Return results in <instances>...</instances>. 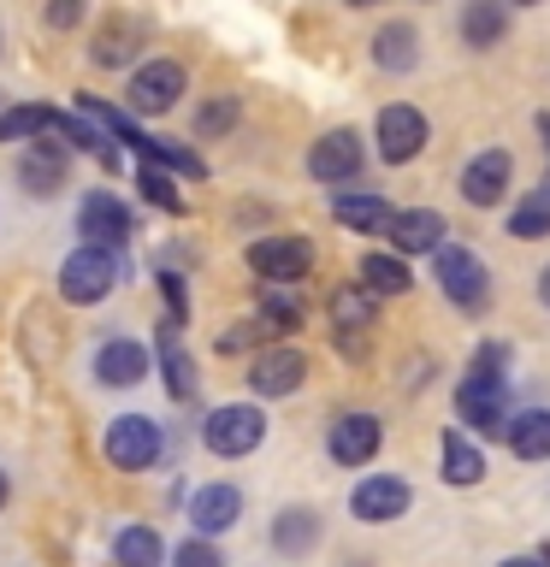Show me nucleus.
Masks as SVG:
<instances>
[{
  "mask_svg": "<svg viewBox=\"0 0 550 567\" xmlns=\"http://www.w3.org/2000/svg\"><path fill=\"white\" fill-rule=\"evenodd\" d=\"M195 437H202L207 455L243 461V455H255L266 443V414H261V402H220V408L202 414V432Z\"/></svg>",
  "mask_w": 550,
  "mask_h": 567,
  "instance_id": "nucleus-1",
  "label": "nucleus"
},
{
  "mask_svg": "<svg viewBox=\"0 0 550 567\" xmlns=\"http://www.w3.org/2000/svg\"><path fill=\"white\" fill-rule=\"evenodd\" d=\"M60 296L71 301V308H95V301H106L119 290V278H124V266H119V248H89L78 243L71 255L60 260Z\"/></svg>",
  "mask_w": 550,
  "mask_h": 567,
  "instance_id": "nucleus-2",
  "label": "nucleus"
},
{
  "mask_svg": "<svg viewBox=\"0 0 550 567\" xmlns=\"http://www.w3.org/2000/svg\"><path fill=\"white\" fill-rule=\"evenodd\" d=\"M101 455L113 461L119 473H149L160 455H166V425L154 414H113L101 432Z\"/></svg>",
  "mask_w": 550,
  "mask_h": 567,
  "instance_id": "nucleus-3",
  "label": "nucleus"
},
{
  "mask_svg": "<svg viewBox=\"0 0 550 567\" xmlns=\"http://www.w3.org/2000/svg\"><path fill=\"white\" fill-rule=\"evenodd\" d=\"M432 278H438L444 301H456L461 313H479L491 301V266L479 260L473 248H461V243H444L432 255Z\"/></svg>",
  "mask_w": 550,
  "mask_h": 567,
  "instance_id": "nucleus-4",
  "label": "nucleus"
},
{
  "mask_svg": "<svg viewBox=\"0 0 550 567\" xmlns=\"http://www.w3.org/2000/svg\"><path fill=\"white\" fill-rule=\"evenodd\" d=\"M184 89H190V71L160 53V60H142L131 71V83H124V106H131L136 118H154V113H172V106L184 101Z\"/></svg>",
  "mask_w": 550,
  "mask_h": 567,
  "instance_id": "nucleus-5",
  "label": "nucleus"
},
{
  "mask_svg": "<svg viewBox=\"0 0 550 567\" xmlns=\"http://www.w3.org/2000/svg\"><path fill=\"white\" fill-rule=\"evenodd\" d=\"M248 272L266 278V284H302L314 272V243L296 237V230H278V237H255L243 248Z\"/></svg>",
  "mask_w": 550,
  "mask_h": 567,
  "instance_id": "nucleus-6",
  "label": "nucleus"
},
{
  "mask_svg": "<svg viewBox=\"0 0 550 567\" xmlns=\"http://www.w3.org/2000/svg\"><path fill=\"white\" fill-rule=\"evenodd\" d=\"M456 420H461V432H473V437H509V384H497V379H461L456 384Z\"/></svg>",
  "mask_w": 550,
  "mask_h": 567,
  "instance_id": "nucleus-7",
  "label": "nucleus"
},
{
  "mask_svg": "<svg viewBox=\"0 0 550 567\" xmlns=\"http://www.w3.org/2000/svg\"><path fill=\"white\" fill-rule=\"evenodd\" d=\"M248 390H255V402H284L296 396L302 384H308V354L291 349V343H273L261 354H248Z\"/></svg>",
  "mask_w": 550,
  "mask_h": 567,
  "instance_id": "nucleus-8",
  "label": "nucleus"
},
{
  "mask_svg": "<svg viewBox=\"0 0 550 567\" xmlns=\"http://www.w3.org/2000/svg\"><path fill=\"white\" fill-rule=\"evenodd\" d=\"M373 136H379V159H385V166H408V159H420V148L432 142V124H426L420 106L390 101V106H379Z\"/></svg>",
  "mask_w": 550,
  "mask_h": 567,
  "instance_id": "nucleus-9",
  "label": "nucleus"
},
{
  "mask_svg": "<svg viewBox=\"0 0 550 567\" xmlns=\"http://www.w3.org/2000/svg\"><path fill=\"white\" fill-rule=\"evenodd\" d=\"M78 237L89 248H124L136 237V213L124 207L113 189H89L78 202Z\"/></svg>",
  "mask_w": 550,
  "mask_h": 567,
  "instance_id": "nucleus-10",
  "label": "nucleus"
},
{
  "mask_svg": "<svg viewBox=\"0 0 550 567\" xmlns=\"http://www.w3.org/2000/svg\"><path fill=\"white\" fill-rule=\"evenodd\" d=\"M385 450V420L367 414V408H355V414H337L332 432H326V455L337 467H373Z\"/></svg>",
  "mask_w": 550,
  "mask_h": 567,
  "instance_id": "nucleus-11",
  "label": "nucleus"
},
{
  "mask_svg": "<svg viewBox=\"0 0 550 567\" xmlns=\"http://www.w3.org/2000/svg\"><path fill=\"white\" fill-rule=\"evenodd\" d=\"M408 508H415V485H408L403 473H367L361 485L349 491V514L361 526H390V520H403Z\"/></svg>",
  "mask_w": 550,
  "mask_h": 567,
  "instance_id": "nucleus-12",
  "label": "nucleus"
},
{
  "mask_svg": "<svg viewBox=\"0 0 550 567\" xmlns=\"http://www.w3.org/2000/svg\"><path fill=\"white\" fill-rule=\"evenodd\" d=\"M12 177H18L24 195L48 202V195H60L71 184V148H60V142H30V148H18Z\"/></svg>",
  "mask_w": 550,
  "mask_h": 567,
  "instance_id": "nucleus-13",
  "label": "nucleus"
},
{
  "mask_svg": "<svg viewBox=\"0 0 550 567\" xmlns=\"http://www.w3.org/2000/svg\"><path fill=\"white\" fill-rule=\"evenodd\" d=\"M184 520H190V532H202V538H225V532L243 520V491L231 485V478H207V485L190 491Z\"/></svg>",
  "mask_w": 550,
  "mask_h": 567,
  "instance_id": "nucleus-14",
  "label": "nucleus"
},
{
  "mask_svg": "<svg viewBox=\"0 0 550 567\" xmlns=\"http://www.w3.org/2000/svg\"><path fill=\"white\" fill-rule=\"evenodd\" d=\"M154 354L136 343V337H106V343H95V354H89V372H95V384L106 390H136L142 379H149Z\"/></svg>",
  "mask_w": 550,
  "mask_h": 567,
  "instance_id": "nucleus-15",
  "label": "nucleus"
},
{
  "mask_svg": "<svg viewBox=\"0 0 550 567\" xmlns=\"http://www.w3.org/2000/svg\"><path fill=\"white\" fill-rule=\"evenodd\" d=\"M361 166H367V148H361V136L349 131H326L308 148V177L314 184H355V177H361Z\"/></svg>",
  "mask_w": 550,
  "mask_h": 567,
  "instance_id": "nucleus-16",
  "label": "nucleus"
},
{
  "mask_svg": "<svg viewBox=\"0 0 550 567\" xmlns=\"http://www.w3.org/2000/svg\"><path fill=\"white\" fill-rule=\"evenodd\" d=\"M509 177H515V159L503 148H479L468 166H461L456 189H461V202H468V207H497L509 195Z\"/></svg>",
  "mask_w": 550,
  "mask_h": 567,
  "instance_id": "nucleus-17",
  "label": "nucleus"
},
{
  "mask_svg": "<svg viewBox=\"0 0 550 567\" xmlns=\"http://www.w3.org/2000/svg\"><path fill=\"white\" fill-rule=\"evenodd\" d=\"M385 237H390V255L415 260V255H438V248L450 243V225H444V213H432V207H403Z\"/></svg>",
  "mask_w": 550,
  "mask_h": 567,
  "instance_id": "nucleus-18",
  "label": "nucleus"
},
{
  "mask_svg": "<svg viewBox=\"0 0 550 567\" xmlns=\"http://www.w3.org/2000/svg\"><path fill=\"white\" fill-rule=\"evenodd\" d=\"M332 219L355 230V237H385L390 219H397V207L385 202V195H373V189H337L332 195Z\"/></svg>",
  "mask_w": 550,
  "mask_h": 567,
  "instance_id": "nucleus-19",
  "label": "nucleus"
},
{
  "mask_svg": "<svg viewBox=\"0 0 550 567\" xmlns=\"http://www.w3.org/2000/svg\"><path fill=\"white\" fill-rule=\"evenodd\" d=\"M319 538H326V520H319V508L291 503V508L273 514V549H278V556L302 561V556H314V549H319Z\"/></svg>",
  "mask_w": 550,
  "mask_h": 567,
  "instance_id": "nucleus-20",
  "label": "nucleus"
},
{
  "mask_svg": "<svg viewBox=\"0 0 550 567\" xmlns=\"http://www.w3.org/2000/svg\"><path fill=\"white\" fill-rule=\"evenodd\" d=\"M255 319L273 337H291L308 326V296H302V284H261L255 296Z\"/></svg>",
  "mask_w": 550,
  "mask_h": 567,
  "instance_id": "nucleus-21",
  "label": "nucleus"
},
{
  "mask_svg": "<svg viewBox=\"0 0 550 567\" xmlns=\"http://www.w3.org/2000/svg\"><path fill=\"white\" fill-rule=\"evenodd\" d=\"M60 106H48V101H18V106H0V142H53L60 136Z\"/></svg>",
  "mask_w": 550,
  "mask_h": 567,
  "instance_id": "nucleus-22",
  "label": "nucleus"
},
{
  "mask_svg": "<svg viewBox=\"0 0 550 567\" xmlns=\"http://www.w3.org/2000/svg\"><path fill=\"white\" fill-rule=\"evenodd\" d=\"M438 473H444V485H456V491H473L479 478H486V455H479V443L461 432V425H450V432L438 437Z\"/></svg>",
  "mask_w": 550,
  "mask_h": 567,
  "instance_id": "nucleus-23",
  "label": "nucleus"
},
{
  "mask_svg": "<svg viewBox=\"0 0 550 567\" xmlns=\"http://www.w3.org/2000/svg\"><path fill=\"white\" fill-rule=\"evenodd\" d=\"M113 561L119 567H172V544L149 520H124L113 532Z\"/></svg>",
  "mask_w": 550,
  "mask_h": 567,
  "instance_id": "nucleus-24",
  "label": "nucleus"
},
{
  "mask_svg": "<svg viewBox=\"0 0 550 567\" xmlns=\"http://www.w3.org/2000/svg\"><path fill=\"white\" fill-rule=\"evenodd\" d=\"M326 313H332V326L344 331V337H367L373 326H379V296L367 290V284H337L332 301H326Z\"/></svg>",
  "mask_w": 550,
  "mask_h": 567,
  "instance_id": "nucleus-25",
  "label": "nucleus"
},
{
  "mask_svg": "<svg viewBox=\"0 0 550 567\" xmlns=\"http://www.w3.org/2000/svg\"><path fill=\"white\" fill-rule=\"evenodd\" d=\"M509 12H515L509 0H468V7H461V42L473 53H491L509 35Z\"/></svg>",
  "mask_w": 550,
  "mask_h": 567,
  "instance_id": "nucleus-26",
  "label": "nucleus"
},
{
  "mask_svg": "<svg viewBox=\"0 0 550 567\" xmlns=\"http://www.w3.org/2000/svg\"><path fill=\"white\" fill-rule=\"evenodd\" d=\"M355 284H367L379 301H390V296H408V290H415V272H408L403 255L373 248V255H361V266H355Z\"/></svg>",
  "mask_w": 550,
  "mask_h": 567,
  "instance_id": "nucleus-27",
  "label": "nucleus"
},
{
  "mask_svg": "<svg viewBox=\"0 0 550 567\" xmlns=\"http://www.w3.org/2000/svg\"><path fill=\"white\" fill-rule=\"evenodd\" d=\"M509 455L527 461V467H539L550 461V408H521V414L509 420Z\"/></svg>",
  "mask_w": 550,
  "mask_h": 567,
  "instance_id": "nucleus-28",
  "label": "nucleus"
},
{
  "mask_svg": "<svg viewBox=\"0 0 550 567\" xmlns=\"http://www.w3.org/2000/svg\"><path fill=\"white\" fill-rule=\"evenodd\" d=\"M142 42H149V24H142V18H113V24H106V30L95 35V48H89V60H95L101 71H113V65H131Z\"/></svg>",
  "mask_w": 550,
  "mask_h": 567,
  "instance_id": "nucleus-29",
  "label": "nucleus"
},
{
  "mask_svg": "<svg viewBox=\"0 0 550 567\" xmlns=\"http://www.w3.org/2000/svg\"><path fill=\"white\" fill-rule=\"evenodd\" d=\"M373 65L379 71H415L420 65V30L415 24H379L373 30Z\"/></svg>",
  "mask_w": 550,
  "mask_h": 567,
  "instance_id": "nucleus-30",
  "label": "nucleus"
},
{
  "mask_svg": "<svg viewBox=\"0 0 550 567\" xmlns=\"http://www.w3.org/2000/svg\"><path fill=\"white\" fill-rule=\"evenodd\" d=\"M237 118H243V101L237 95H207L202 106H195V136H202V142H220V136H231V131H237Z\"/></svg>",
  "mask_w": 550,
  "mask_h": 567,
  "instance_id": "nucleus-31",
  "label": "nucleus"
},
{
  "mask_svg": "<svg viewBox=\"0 0 550 567\" xmlns=\"http://www.w3.org/2000/svg\"><path fill=\"white\" fill-rule=\"evenodd\" d=\"M195 379H202V372H195V354L190 349H177V343L160 349V384H166L172 402H195Z\"/></svg>",
  "mask_w": 550,
  "mask_h": 567,
  "instance_id": "nucleus-32",
  "label": "nucleus"
},
{
  "mask_svg": "<svg viewBox=\"0 0 550 567\" xmlns=\"http://www.w3.org/2000/svg\"><path fill=\"white\" fill-rule=\"evenodd\" d=\"M509 237H515V243H539V237H550V195H544V189H532L527 202H515V213H509Z\"/></svg>",
  "mask_w": 550,
  "mask_h": 567,
  "instance_id": "nucleus-33",
  "label": "nucleus"
},
{
  "mask_svg": "<svg viewBox=\"0 0 550 567\" xmlns=\"http://www.w3.org/2000/svg\"><path fill=\"white\" fill-rule=\"evenodd\" d=\"M136 189H142V202L160 207V213H184V195H177L172 172L154 166V159H142V166H136Z\"/></svg>",
  "mask_w": 550,
  "mask_h": 567,
  "instance_id": "nucleus-34",
  "label": "nucleus"
},
{
  "mask_svg": "<svg viewBox=\"0 0 550 567\" xmlns=\"http://www.w3.org/2000/svg\"><path fill=\"white\" fill-rule=\"evenodd\" d=\"M172 567H225L220 538H202V532H190L184 544H172Z\"/></svg>",
  "mask_w": 550,
  "mask_h": 567,
  "instance_id": "nucleus-35",
  "label": "nucleus"
},
{
  "mask_svg": "<svg viewBox=\"0 0 550 567\" xmlns=\"http://www.w3.org/2000/svg\"><path fill=\"white\" fill-rule=\"evenodd\" d=\"M261 337H273V331L261 326V319H237V326L220 331V343H213V349H220V354H261V349H255Z\"/></svg>",
  "mask_w": 550,
  "mask_h": 567,
  "instance_id": "nucleus-36",
  "label": "nucleus"
},
{
  "mask_svg": "<svg viewBox=\"0 0 550 567\" xmlns=\"http://www.w3.org/2000/svg\"><path fill=\"white\" fill-rule=\"evenodd\" d=\"M468 372H473V379H497V384H509V349H503V343H479Z\"/></svg>",
  "mask_w": 550,
  "mask_h": 567,
  "instance_id": "nucleus-37",
  "label": "nucleus"
},
{
  "mask_svg": "<svg viewBox=\"0 0 550 567\" xmlns=\"http://www.w3.org/2000/svg\"><path fill=\"white\" fill-rule=\"evenodd\" d=\"M160 296H166V319H172V326H184V319H190V290H184V278H177V272H160Z\"/></svg>",
  "mask_w": 550,
  "mask_h": 567,
  "instance_id": "nucleus-38",
  "label": "nucleus"
},
{
  "mask_svg": "<svg viewBox=\"0 0 550 567\" xmlns=\"http://www.w3.org/2000/svg\"><path fill=\"white\" fill-rule=\"evenodd\" d=\"M89 0H48V30H78Z\"/></svg>",
  "mask_w": 550,
  "mask_h": 567,
  "instance_id": "nucleus-39",
  "label": "nucleus"
},
{
  "mask_svg": "<svg viewBox=\"0 0 550 567\" xmlns=\"http://www.w3.org/2000/svg\"><path fill=\"white\" fill-rule=\"evenodd\" d=\"M7 503H12V473L0 467V514H7Z\"/></svg>",
  "mask_w": 550,
  "mask_h": 567,
  "instance_id": "nucleus-40",
  "label": "nucleus"
},
{
  "mask_svg": "<svg viewBox=\"0 0 550 567\" xmlns=\"http://www.w3.org/2000/svg\"><path fill=\"white\" fill-rule=\"evenodd\" d=\"M497 567H544V561H539V556H503Z\"/></svg>",
  "mask_w": 550,
  "mask_h": 567,
  "instance_id": "nucleus-41",
  "label": "nucleus"
},
{
  "mask_svg": "<svg viewBox=\"0 0 550 567\" xmlns=\"http://www.w3.org/2000/svg\"><path fill=\"white\" fill-rule=\"evenodd\" d=\"M539 301H544V308H550V266H544V272H539Z\"/></svg>",
  "mask_w": 550,
  "mask_h": 567,
  "instance_id": "nucleus-42",
  "label": "nucleus"
},
{
  "mask_svg": "<svg viewBox=\"0 0 550 567\" xmlns=\"http://www.w3.org/2000/svg\"><path fill=\"white\" fill-rule=\"evenodd\" d=\"M539 136H544V148H550V113H539Z\"/></svg>",
  "mask_w": 550,
  "mask_h": 567,
  "instance_id": "nucleus-43",
  "label": "nucleus"
},
{
  "mask_svg": "<svg viewBox=\"0 0 550 567\" xmlns=\"http://www.w3.org/2000/svg\"><path fill=\"white\" fill-rule=\"evenodd\" d=\"M349 7H379V0H349Z\"/></svg>",
  "mask_w": 550,
  "mask_h": 567,
  "instance_id": "nucleus-44",
  "label": "nucleus"
},
{
  "mask_svg": "<svg viewBox=\"0 0 550 567\" xmlns=\"http://www.w3.org/2000/svg\"><path fill=\"white\" fill-rule=\"evenodd\" d=\"M509 7H539V0H509Z\"/></svg>",
  "mask_w": 550,
  "mask_h": 567,
  "instance_id": "nucleus-45",
  "label": "nucleus"
},
{
  "mask_svg": "<svg viewBox=\"0 0 550 567\" xmlns=\"http://www.w3.org/2000/svg\"><path fill=\"white\" fill-rule=\"evenodd\" d=\"M544 195H550V177H544Z\"/></svg>",
  "mask_w": 550,
  "mask_h": 567,
  "instance_id": "nucleus-46",
  "label": "nucleus"
}]
</instances>
